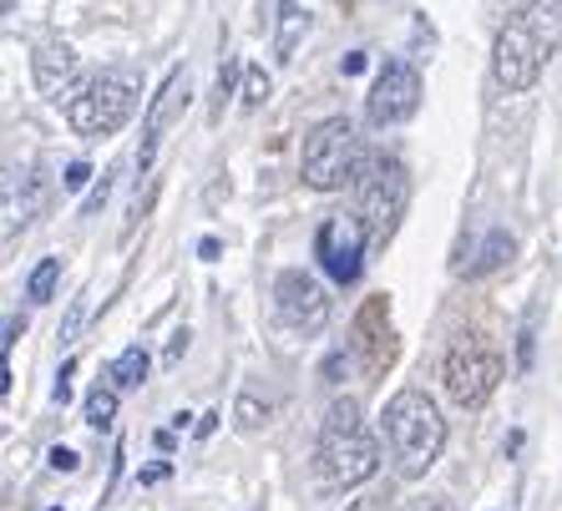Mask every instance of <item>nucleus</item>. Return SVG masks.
I'll return each mask as SVG.
<instances>
[{"mask_svg":"<svg viewBox=\"0 0 562 511\" xmlns=\"http://www.w3.org/2000/svg\"><path fill=\"white\" fill-rule=\"evenodd\" d=\"M380 420H385V446H391V456H395V472L406 476V481L431 472L446 446V420L431 395L406 385V390H395L391 400H385Z\"/></svg>","mask_w":562,"mask_h":511,"instance_id":"nucleus-1","label":"nucleus"},{"mask_svg":"<svg viewBox=\"0 0 562 511\" xmlns=\"http://www.w3.org/2000/svg\"><path fill=\"white\" fill-rule=\"evenodd\" d=\"M314 461H319V476H325L329 486H360L375 476L380 446H375V435L366 431L360 406H355L350 395L329 406L325 425H319V451H314Z\"/></svg>","mask_w":562,"mask_h":511,"instance_id":"nucleus-2","label":"nucleus"},{"mask_svg":"<svg viewBox=\"0 0 562 511\" xmlns=\"http://www.w3.org/2000/svg\"><path fill=\"white\" fill-rule=\"evenodd\" d=\"M355 218L366 224L370 234V249L391 243L401 218H406V203H411V178L406 168L385 152H366L360 158V172H355Z\"/></svg>","mask_w":562,"mask_h":511,"instance_id":"nucleus-3","label":"nucleus"},{"mask_svg":"<svg viewBox=\"0 0 562 511\" xmlns=\"http://www.w3.org/2000/svg\"><path fill=\"white\" fill-rule=\"evenodd\" d=\"M137 96H143V81H137V71H102V77H92L87 87H81L71 102H66V122H71V132L77 137H112V132L127 127V117L137 112Z\"/></svg>","mask_w":562,"mask_h":511,"instance_id":"nucleus-4","label":"nucleus"},{"mask_svg":"<svg viewBox=\"0 0 562 511\" xmlns=\"http://www.w3.org/2000/svg\"><path fill=\"white\" fill-rule=\"evenodd\" d=\"M300 172L314 193H335V188L355 183V172H360V147H355L350 117H325L304 132Z\"/></svg>","mask_w":562,"mask_h":511,"instance_id":"nucleus-5","label":"nucleus"},{"mask_svg":"<svg viewBox=\"0 0 562 511\" xmlns=\"http://www.w3.org/2000/svg\"><path fill=\"white\" fill-rule=\"evenodd\" d=\"M502 350L486 334H457L451 350H446V365H441V381L446 395L457 400L461 410H476L492 400V390L502 385Z\"/></svg>","mask_w":562,"mask_h":511,"instance_id":"nucleus-6","label":"nucleus"},{"mask_svg":"<svg viewBox=\"0 0 562 511\" xmlns=\"http://www.w3.org/2000/svg\"><path fill=\"white\" fill-rule=\"evenodd\" d=\"M542 66H548V46L527 31L522 15L507 21V26L497 31V46H492V77H497V87H507V92H527V87H537Z\"/></svg>","mask_w":562,"mask_h":511,"instance_id":"nucleus-7","label":"nucleus"},{"mask_svg":"<svg viewBox=\"0 0 562 511\" xmlns=\"http://www.w3.org/2000/svg\"><path fill=\"white\" fill-rule=\"evenodd\" d=\"M366 249H370V234L355 213H345V218H325L319 234H314V259L325 263V274L335 279V284H355V279H360V269H366Z\"/></svg>","mask_w":562,"mask_h":511,"instance_id":"nucleus-8","label":"nucleus"},{"mask_svg":"<svg viewBox=\"0 0 562 511\" xmlns=\"http://www.w3.org/2000/svg\"><path fill=\"white\" fill-rule=\"evenodd\" d=\"M416 106H420V77H416V66L411 61H385L380 66V77L375 87H370L366 96V117L370 127H401V122L416 117Z\"/></svg>","mask_w":562,"mask_h":511,"instance_id":"nucleus-9","label":"nucleus"},{"mask_svg":"<svg viewBox=\"0 0 562 511\" xmlns=\"http://www.w3.org/2000/svg\"><path fill=\"white\" fill-rule=\"evenodd\" d=\"M274 309H279V325H289L294 334H319L329 325V299L319 279H310L304 269H284L274 279Z\"/></svg>","mask_w":562,"mask_h":511,"instance_id":"nucleus-10","label":"nucleus"},{"mask_svg":"<svg viewBox=\"0 0 562 511\" xmlns=\"http://www.w3.org/2000/svg\"><path fill=\"white\" fill-rule=\"evenodd\" d=\"M188 96H193V81H188V71H172L168 81H162V92L153 96V106H147V122H143V152H137V172L153 168V147L157 137L172 127V117L188 106Z\"/></svg>","mask_w":562,"mask_h":511,"instance_id":"nucleus-11","label":"nucleus"},{"mask_svg":"<svg viewBox=\"0 0 562 511\" xmlns=\"http://www.w3.org/2000/svg\"><path fill=\"white\" fill-rule=\"evenodd\" d=\"M385 315H391V299H385V294H375V299L366 304V315H360V350H366L370 375H380V370L395 360V334H391V325H385Z\"/></svg>","mask_w":562,"mask_h":511,"instance_id":"nucleus-12","label":"nucleus"},{"mask_svg":"<svg viewBox=\"0 0 562 511\" xmlns=\"http://www.w3.org/2000/svg\"><path fill=\"white\" fill-rule=\"evenodd\" d=\"M31 77H36V92L41 96H61L77 77V52L66 41H41L36 56H31Z\"/></svg>","mask_w":562,"mask_h":511,"instance_id":"nucleus-13","label":"nucleus"},{"mask_svg":"<svg viewBox=\"0 0 562 511\" xmlns=\"http://www.w3.org/2000/svg\"><path fill=\"white\" fill-rule=\"evenodd\" d=\"M41 203H46V183H41L36 172L21 178V193H15V183L5 178V238H11L15 228H26L31 218L41 213Z\"/></svg>","mask_w":562,"mask_h":511,"instance_id":"nucleus-14","label":"nucleus"},{"mask_svg":"<svg viewBox=\"0 0 562 511\" xmlns=\"http://www.w3.org/2000/svg\"><path fill=\"white\" fill-rule=\"evenodd\" d=\"M517 15H522L527 31L548 46V56L562 52V0H527Z\"/></svg>","mask_w":562,"mask_h":511,"instance_id":"nucleus-15","label":"nucleus"},{"mask_svg":"<svg viewBox=\"0 0 562 511\" xmlns=\"http://www.w3.org/2000/svg\"><path fill=\"white\" fill-rule=\"evenodd\" d=\"M274 11H279V21H274V56H279V61H294V46H300L304 26H310V15H304L294 0H274Z\"/></svg>","mask_w":562,"mask_h":511,"instance_id":"nucleus-16","label":"nucleus"},{"mask_svg":"<svg viewBox=\"0 0 562 511\" xmlns=\"http://www.w3.org/2000/svg\"><path fill=\"white\" fill-rule=\"evenodd\" d=\"M147 370H153L147 350H143V344H127V350L112 360V370H106V375H112V390H137V385L147 381Z\"/></svg>","mask_w":562,"mask_h":511,"instance_id":"nucleus-17","label":"nucleus"},{"mask_svg":"<svg viewBox=\"0 0 562 511\" xmlns=\"http://www.w3.org/2000/svg\"><path fill=\"white\" fill-rule=\"evenodd\" d=\"M56 279H61V259H41L26 279V299L31 304H46L56 294Z\"/></svg>","mask_w":562,"mask_h":511,"instance_id":"nucleus-18","label":"nucleus"},{"mask_svg":"<svg viewBox=\"0 0 562 511\" xmlns=\"http://www.w3.org/2000/svg\"><path fill=\"white\" fill-rule=\"evenodd\" d=\"M517 253V243H512V234L507 228H497V234L486 238V249H482V259L471 263V274H492V269H502V263Z\"/></svg>","mask_w":562,"mask_h":511,"instance_id":"nucleus-19","label":"nucleus"},{"mask_svg":"<svg viewBox=\"0 0 562 511\" xmlns=\"http://www.w3.org/2000/svg\"><path fill=\"white\" fill-rule=\"evenodd\" d=\"M112 420H117V390H102V385H97V390L87 395V425L106 431Z\"/></svg>","mask_w":562,"mask_h":511,"instance_id":"nucleus-20","label":"nucleus"},{"mask_svg":"<svg viewBox=\"0 0 562 511\" xmlns=\"http://www.w3.org/2000/svg\"><path fill=\"white\" fill-rule=\"evenodd\" d=\"M269 92H274V81L263 77L259 66H249V71H244V106H263Z\"/></svg>","mask_w":562,"mask_h":511,"instance_id":"nucleus-21","label":"nucleus"},{"mask_svg":"<svg viewBox=\"0 0 562 511\" xmlns=\"http://www.w3.org/2000/svg\"><path fill=\"white\" fill-rule=\"evenodd\" d=\"M234 420H238V425H244V431H259L263 420H269V406H259L254 395H244V400H238V406H234Z\"/></svg>","mask_w":562,"mask_h":511,"instance_id":"nucleus-22","label":"nucleus"},{"mask_svg":"<svg viewBox=\"0 0 562 511\" xmlns=\"http://www.w3.org/2000/svg\"><path fill=\"white\" fill-rule=\"evenodd\" d=\"M106 193H112V172H102V183H97L92 193H87V203H81V218H92V213H102Z\"/></svg>","mask_w":562,"mask_h":511,"instance_id":"nucleus-23","label":"nucleus"},{"mask_svg":"<svg viewBox=\"0 0 562 511\" xmlns=\"http://www.w3.org/2000/svg\"><path fill=\"white\" fill-rule=\"evenodd\" d=\"M532 340H537V329H532V319H527L522 334H517V370H532Z\"/></svg>","mask_w":562,"mask_h":511,"instance_id":"nucleus-24","label":"nucleus"},{"mask_svg":"<svg viewBox=\"0 0 562 511\" xmlns=\"http://www.w3.org/2000/svg\"><path fill=\"white\" fill-rule=\"evenodd\" d=\"M87 183H92V168H87V162H71V168H66V178H61V188H66V193H81Z\"/></svg>","mask_w":562,"mask_h":511,"instance_id":"nucleus-25","label":"nucleus"},{"mask_svg":"<svg viewBox=\"0 0 562 511\" xmlns=\"http://www.w3.org/2000/svg\"><path fill=\"white\" fill-rule=\"evenodd\" d=\"M71 375H77V360H66L61 365V375H56V406H66V400H71Z\"/></svg>","mask_w":562,"mask_h":511,"instance_id":"nucleus-26","label":"nucleus"},{"mask_svg":"<svg viewBox=\"0 0 562 511\" xmlns=\"http://www.w3.org/2000/svg\"><path fill=\"white\" fill-rule=\"evenodd\" d=\"M81 319H87V299H77V304H71V315H66V325H61V340H66V344L77 340V329H81Z\"/></svg>","mask_w":562,"mask_h":511,"instance_id":"nucleus-27","label":"nucleus"},{"mask_svg":"<svg viewBox=\"0 0 562 511\" xmlns=\"http://www.w3.org/2000/svg\"><path fill=\"white\" fill-rule=\"evenodd\" d=\"M81 461H77V451H66V446H56L52 451V472H77Z\"/></svg>","mask_w":562,"mask_h":511,"instance_id":"nucleus-28","label":"nucleus"},{"mask_svg":"<svg viewBox=\"0 0 562 511\" xmlns=\"http://www.w3.org/2000/svg\"><path fill=\"white\" fill-rule=\"evenodd\" d=\"M406 511H457V507H451L446 497H420V501H411Z\"/></svg>","mask_w":562,"mask_h":511,"instance_id":"nucleus-29","label":"nucleus"},{"mask_svg":"<svg viewBox=\"0 0 562 511\" xmlns=\"http://www.w3.org/2000/svg\"><path fill=\"white\" fill-rule=\"evenodd\" d=\"M183 350H188V329H178V334H172V344H168V365H178V360H183Z\"/></svg>","mask_w":562,"mask_h":511,"instance_id":"nucleus-30","label":"nucleus"},{"mask_svg":"<svg viewBox=\"0 0 562 511\" xmlns=\"http://www.w3.org/2000/svg\"><path fill=\"white\" fill-rule=\"evenodd\" d=\"M366 66H370V56H366V52H350V56H345V77H360Z\"/></svg>","mask_w":562,"mask_h":511,"instance_id":"nucleus-31","label":"nucleus"},{"mask_svg":"<svg viewBox=\"0 0 562 511\" xmlns=\"http://www.w3.org/2000/svg\"><path fill=\"white\" fill-rule=\"evenodd\" d=\"M385 507H391V497H385V491H375V497H366L355 511H385Z\"/></svg>","mask_w":562,"mask_h":511,"instance_id":"nucleus-32","label":"nucleus"},{"mask_svg":"<svg viewBox=\"0 0 562 511\" xmlns=\"http://www.w3.org/2000/svg\"><path fill=\"white\" fill-rule=\"evenodd\" d=\"M21 329H26V319H5V350L21 340Z\"/></svg>","mask_w":562,"mask_h":511,"instance_id":"nucleus-33","label":"nucleus"},{"mask_svg":"<svg viewBox=\"0 0 562 511\" xmlns=\"http://www.w3.org/2000/svg\"><path fill=\"white\" fill-rule=\"evenodd\" d=\"M198 259H218V238H203V243H198Z\"/></svg>","mask_w":562,"mask_h":511,"instance_id":"nucleus-34","label":"nucleus"},{"mask_svg":"<svg viewBox=\"0 0 562 511\" xmlns=\"http://www.w3.org/2000/svg\"><path fill=\"white\" fill-rule=\"evenodd\" d=\"M162 476H168V461H162V466H147V472H143V481L153 486V481H162Z\"/></svg>","mask_w":562,"mask_h":511,"instance_id":"nucleus-35","label":"nucleus"},{"mask_svg":"<svg viewBox=\"0 0 562 511\" xmlns=\"http://www.w3.org/2000/svg\"><path fill=\"white\" fill-rule=\"evenodd\" d=\"M218 420L223 416H203V420H198V435H213V431H218Z\"/></svg>","mask_w":562,"mask_h":511,"instance_id":"nucleus-36","label":"nucleus"},{"mask_svg":"<svg viewBox=\"0 0 562 511\" xmlns=\"http://www.w3.org/2000/svg\"><path fill=\"white\" fill-rule=\"evenodd\" d=\"M52 511H61V507H52Z\"/></svg>","mask_w":562,"mask_h":511,"instance_id":"nucleus-37","label":"nucleus"}]
</instances>
